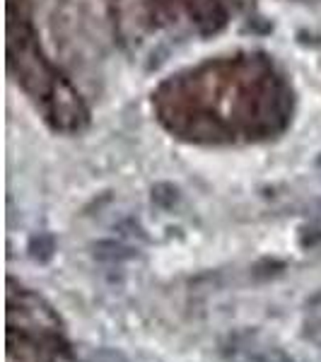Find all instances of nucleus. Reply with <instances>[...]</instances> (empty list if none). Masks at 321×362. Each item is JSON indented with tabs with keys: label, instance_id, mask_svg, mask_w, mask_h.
<instances>
[{
	"label": "nucleus",
	"instance_id": "nucleus-1",
	"mask_svg": "<svg viewBox=\"0 0 321 362\" xmlns=\"http://www.w3.org/2000/svg\"><path fill=\"white\" fill-rule=\"evenodd\" d=\"M95 360L97 362H128L124 353H116V350H109V348H102L95 353Z\"/></svg>",
	"mask_w": 321,
	"mask_h": 362
}]
</instances>
